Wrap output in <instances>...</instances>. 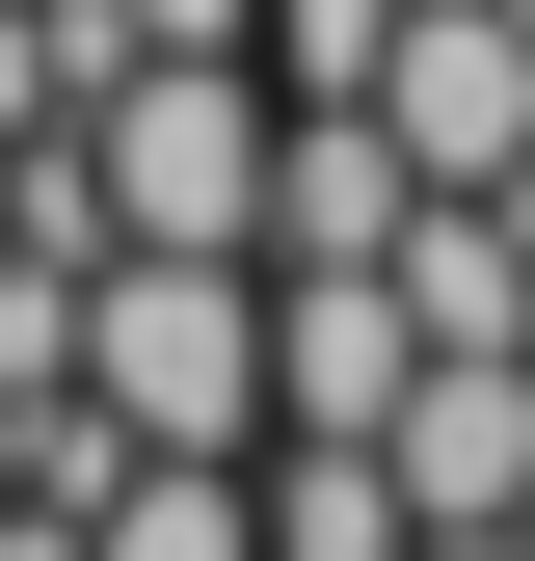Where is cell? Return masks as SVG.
I'll return each instance as SVG.
<instances>
[{"label": "cell", "instance_id": "cell-1", "mask_svg": "<svg viewBox=\"0 0 535 561\" xmlns=\"http://www.w3.org/2000/svg\"><path fill=\"white\" fill-rule=\"evenodd\" d=\"M81 401L134 455H268V241H107L81 267Z\"/></svg>", "mask_w": 535, "mask_h": 561}, {"label": "cell", "instance_id": "cell-2", "mask_svg": "<svg viewBox=\"0 0 535 561\" xmlns=\"http://www.w3.org/2000/svg\"><path fill=\"white\" fill-rule=\"evenodd\" d=\"M268 54H107L81 81V187H107V241H268Z\"/></svg>", "mask_w": 535, "mask_h": 561}, {"label": "cell", "instance_id": "cell-3", "mask_svg": "<svg viewBox=\"0 0 535 561\" xmlns=\"http://www.w3.org/2000/svg\"><path fill=\"white\" fill-rule=\"evenodd\" d=\"M375 134H401L429 187H535V0H401Z\"/></svg>", "mask_w": 535, "mask_h": 561}, {"label": "cell", "instance_id": "cell-4", "mask_svg": "<svg viewBox=\"0 0 535 561\" xmlns=\"http://www.w3.org/2000/svg\"><path fill=\"white\" fill-rule=\"evenodd\" d=\"M375 455H401V508H429V535H535V347H429Z\"/></svg>", "mask_w": 535, "mask_h": 561}, {"label": "cell", "instance_id": "cell-5", "mask_svg": "<svg viewBox=\"0 0 535 561\" xmlns=\"http://www.w3.org/2000/svg\"><path fill=\"white\" fill-rule=\"evenodd\" d=\"M401 375H429L401 267H268V428H401Z\"/></svg>", "mask_w": 535, "mask_h": 561}, {"label": "cell", "instance_id": "cell-6", "mask_svg": "<svg viewBox=\"0 0 535 561\" xmlns=\"http://www.w3.org/2000/svg\"><path fill=\"white\" fill-rule=\"evenodd\" d=\"M401 134L375 107H268V267H401Z\"/></svg>", "mask_w": 535, "mask_h": 561}, {"label": "cell", "instance_id": "cell-7", "mask_svg": "<svg viewBox=\"0 0 535 561\" xmlns=\"http://www.w3.org/2000/svg\"><path fill=\"white\" fill-rule=\"evenodd\" d=\"M401 321L429 347H535V187H401Z\"/></svg>", "mask_w": 535, "mask_h": 561}, {"label": "cell", "instance_id": "cell-8", "mask_svg": "<svg viewBox=\"0 0 535 561\" xmlns=\"http://www.w3.org/2000/svg\"><path fill=\"white\" fill-rule=\"evenodd\" d=\"M241 481H268V561H401V535H429V508H401V455H375V428H268Z\"/></svg>", "mask_w": 535, "mask_h": 561}, {"label": "cell", "instance_id": "cell-9", "mask_svg": "<svg viewBox=\"0 0 535 561\" xmlns=\"http://www.w3.org/2000/svg\"><path fill=\"white\" fill-rule=\"evenodd\" d=\"M81 535H107V561H268V481H241V455H107Z\"/></svg>", "mask_w": 535, "mask_h": 561}, {"label": "cell", "instance_id": "cell-10", "mask_svg": "<svg viewBox=\"0 0 535 561\" xmlns=\"http://www.w3.org/2000/svg\"><path fill=\"white\" fill-rule=\"evenodd\" d=\"M241 54H268V81H295V107H375V54H401V0H268Z\"/></svg>", "mask_w": 535, "mask_h": 561}, {"label": "cell", "instance_id": "cell-11", "mask_svg": "<svg viewBox=\"0 0 535 561\" xmlns=\"http://www.w3.org/2000/svg\"><path fill=\"white\" fill-rule=\"evenodd\" d=\"M268 0H107V54H241Z\"/></svg>", "mask_w": 535, "mask_h": 561}, {"label": "cell", "instance_id": "cell-12", "mask_svg": "<svg viewBox=\"0 0 535 561\" xmlns=\"http://www.w3.org/2000/svg\"><path fill=\"white\" fill-rule=\"evenodd\" d=\"M0 561H107V535H81V508H54V481H0Z\"/></svg>", "mask_w": 535, "mask_h": 561}, {"label": "cell", "instance_id": "cell-13", "mask_svg": "<svg viewBox=\"0 0 535 561\" xmlns=\"http://www.w3.org/2000/svg\"><path fill=\"white\" fill-rule=\"evenodd\" d=\"M401 561H535V535H401Z\"/></svg>", "mask_w": 535, "mask_h": 561}, {"label": "cell", "instance_id": "cell-14", "mask_svg": "<svg viewBox=\"0 0 535 561\" xmlns=\"http://www.w3.org/2000/svg\"><path fill=\"white\" fill-rule=\"evenodd\" d=\"M0 161H27V134H0Z\"/></svg>", "mask_w": 535, "mask_h": 561}, {"label": "cell", "instance_id": "cell-15", "mask_svg": "<svg viewBox=\"0 0 535 561\" xmlns=\"http://www.w3.org/2000/svg\"><path fill=\"white\" fill-rule=\"evenodd\" d=\"M0 481H27V455H0Z\"/></svg>", "mask_w": 535, "mask_h": 561}]
</instances>
